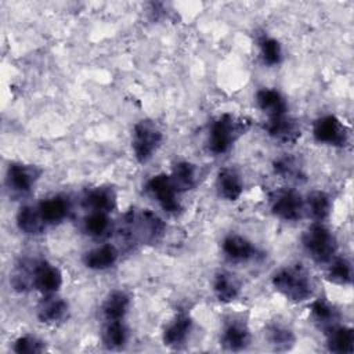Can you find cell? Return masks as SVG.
<instances>
[{
    "label": "cell",
    "mask_w": 354,
    "mask_h": 354,
    "mask_svg": "<svg viewBox=\"0 0 354 354\" xmlns=\"http://www.w3.org/2000/svg\"><path fill=\"white\" fill-rule=\"evenodd\" d=\"M274 289L290 301L300 303L313 296V281L310 272L301 264L279 268L271 277Z\"/></svg>",
    "instance_id": "6da1fadb"
},
{
    "label": "cell",
    "mask_w": 354,
    "mask_h": 354,
    "mask_svg": "<svg viewBox=\"0 0 354 354\" xmlns=\"http://www.w3.org/2000/svg\"><path fill=\"white\" fill-rule=\"evenodd\" d=\"M249 127V122L234 116L232 113H223L217 116L209 129L207 148L214 155L225 153L234 142Z\"/></svg>",
    "instance_id": "7a4b0ae2"
},
{
    "label": "cell",
    "mask_w": 354,
    "mask_h": 354,
    "mask_svg": "<svg viewBox=\"0 0 354 354\" xmlns=\"http://www.w3.org/2000/svg\"><path fill=\"white\" fill-rule=\"evenodd\" d=\"M301 246L308 257L315 263L324 264L336 257L337 239L326 225L322 223H314L303 232Z\"/></svg>",
    "instance_id": "3957f363"
},
{
    "label": "cell",
    "mask_w": 354,
    "mask_h": 354,
    "mask_svg": "<svg viewBox=\"0 0 354 354\" xmlns=\"http://www.w3.org/2000/svg\"><path fill=\"white\" fill-rule=\"evenodd\" d=\"M162 130L151 119H141L133 127L131 148L138 163H147L160 147Z\"/></svg>",
    "instance_id": "277c9868"
},
{
    "label": "cell",
    "mask_w": 354,
    "mask_h": 354,
    "mask_svg": "<svg viewBox=\"0 0 354 354\" xmlns=\"http://www.w3.org/2000/svg\"><path fill=\"white\" fill-rule=\"evenodd\" d=\"M129 225V235L133 239H140L142 243L156 242L165 232L163 220L151 210H141L140 213L129 212L126 214Z\"/></svg>",
    "instance_id": "5b68a950"
},
{
    "label": "cell",
    "mask_w": 354,
    "mask_h": 354,
    "mask_svg": "<svg viewBox=\"0 0 354 354\" xmlns=\"http://www.w3.org/2000/svg\"><path fill=\"white\" fill-rule=\"evenodd\" d=\"M313 137L317 142L330 147H344L348 142L350 130L335 115H324L313 123Z\"/></svg>",
    "instance_id": "8992f818"
},
{
    "label": "cell",
    "mask_w": 354,
    "mask_h": 354,
    "mask_svg": "<svg viewBox=\"0 0 354 354\" xmlns=\"http://www.w3.org/2000/svg\"><path fill=\"white\" fill-rule=\"evenodd\" d=\"M271 213L283 221H296L304 213V199L293 188L277 189L271 194Z\"/></svg>",
    "instance_id": "52a82bcc"
},
{
    "label": "cell",
    "mask_w": 354,
    "mask_h": 354,
    "mask_svg": "<svg viewBox=\"0 0 354 354\" xmlns=\"http://www.w3.org/2000/svg\"><path fill=\"white\" fill-rule=\"evenodd\" d=\"M40 174L41 170L35 165L11 162L6 171V185L12 195L24 196L32 191Z\"/></svg>",
    "instance_id": "ba28073f"
},
{
    "label": "cell",
    "mask_w": 354,
    "mask_h": 354,
    "mask_svg": "<svg viewBox=\"0 0 354 354\" xmlns=\"http://www.w3.org/2000/svg\"><path fill=\"white\" fill-rule=\"evenodd\" d=\"M149 195L158 202V205L169 214H176L181 210V203L177 198L178 192L174 188L170 176L159 173L152 176L145 185Z\"/></svg>",
    "instance_id": "9c48e42d"
},
{
    "label": "cell",
    "mask_w": 354,
    "mask_h": 354,
    "mask_svg": "<svg viewBox=\"0 0 354 354\" xmlns=\"http://www.w3.org/2000/svg\"><path fill=\"white\" fill-rule=\"evenodd\" d=\"M30 283L43 295L57 293L62 286V272L46 260L30 261Z\"/></svg>",
    "instance_id": "30bf717a"
},
{
    "label": "cell",
    "mask_w": 354,
    "mask_h": 354,
    "mask_svg": "<svg viewBox=\"0 0 354 354\" xmlns=\"http://www.w3.org/2000/svg\"><path fill=\"white\" fill-rule=\"evenodd\" d=\"M264 130L271 138L285 144L296 142L301 136L299 123L288 113L275 118H267V122L264 123Z\"/></svg>",
    "instance_id": "8fae6325"
},
{
    "label": "cell",
    "mask_w": 354,
    "mask_h": 354,
    "mask_svg": "<svg viewBox=\"0 0 354 354\" xmlns=\"http://www.w3.org/2000/svg\"><path fill=\"white\" fill-rule=\"evenodd\" d=\"M252 335L248 325L241 319H230L224 324L220 344L228 351H242L249 347Z\"/></svg>",
    "instance_id": "7c38bea8"
},
{
    "label": "cell",
    "mask_w": 354,
    "mask_h": 354,
    "mask_svg": "<svg viewBox=\"0 0 354 354\" xmlns=\"http://www.w3.org/2000/svg\"><path fill=\"white\" fill-rule=\"evenodd\" d=\"M37 318L43 324L55 325L64 322L69 314V304L65 299L53 295H44V297L39 301L36 310Z\"/></svg>",
    "instance_id": "4fadbf2b"
},
{
    "label": "cell",
    "mask_w": 354,
    "mask_h": 354,
    "mask_svg": "<svg viewBox=\"0 0 354 354\" xmlns=\"http://www.w3.org/2000/svg\"><path fill=\"white\" fill-rule=\"evenodd\" d=\"M221 249L224 256L234 263H243L257 256L256 246L245 236L238 234H230L223 239Z\"/></svg>",
    "instance_id": "5bb4252c"
},
{
    "label": "cell",
    "mask_w": 354,
    "mask_h": 354,
    "mask_svg": "<svg viewBox=\"0 0 354 354\" xmlns=\"http://www.w3.org/2000/svg\"><path fill=\"white\" fill-rule=\"evenodd\" d=\"M216 191L220 198L235 202L243 192V181L234 167H221L216 177Z\"/></svg>",
    "instance_id": "9a60e30c"
},
{
    "label": "cell",
    "mask_w": 354,
    "mask_h": 354,
    "mask_svg": "<svg viewBox=\"0 0 354 354\" xmlns=\"http://www.w3.org/2000/svg\"><path fill=\"white\" fill-rule=\"evenodd\" d=\"M192 324L194 322L189 314L178 313L163 330V344L170 348H178L185 344L192 330Z\"/></svg>",
    "instance_id": "2e32d148"
},
{
    "label": "cell",
    "mask_w": 354,
    "mask_h": 354,
    "mask_svg": "<svg viewBox=\"0 0 354 354\" xmlns=\"http://www.w3.org/2000/svg\"><path fill=\"white\" fill-rule=\"evenodd\" d=\"M37 210L43 221L46 223V225H48V224H58L62 220H65L71 210V206H69L68 198L62 195H54V196L41 199L37 203Z\"/></svg>",
    "instance_id": "e0dca14e"
},
{
    "label": "cell",
    "mask_w": 354,
    "mask_h": 354,
    "mask_svg": "<svg viewBox=\"0 0 354 354\" xmlns=\"http://www.w3.org/2000/svg\"><path fill=\"white\" fill-rule=\"evenodd\" d=\"M326 347L330 353L351 354L354 351V330L350 326L333 325L325 330Z\"/></svg>",
    "instance_id": "ac0fdd59"
},
{
    "label": "cell",
    "mask_w": 354,
    "mask_h": 354,
    "mask_svg": "<svg viewBox=\"0 0 354 354\" xmlns=\"http://www.w3.org/2000/svg\"><path fill=\"white\" fill-rule=\"evenodd\" d=\"M118 257H119L118 249L111 243H104L101 246H97L86 252L83 256V264L88 270L104 271L113 267L115 263L118 261Z\"/></svg>",
    "instance_id": "d6986e66"
},
{
    "label": "cell",
    "mask_w": 354,
    "mask_h": 354,
    "mask_svg": "<svg viewBox=\"0 0 354 354\" xmlns=\"http://www.w3.org/2000/svg\"><path fill=\"white\" fill-rule=\"evenodd\" d=\"M256 104L267 118H275L288 113V102L285 97L274 88H260L256 93Z\"/></svg>",
    "instance_id": "ffe728a7"
},
{
    "label": "cell",
    "mask_w": 354,
    "mask_h": 354,
    "mask_svg": "<svg viewBox=\"0 0 354 354\" xmlns=\"http://www.w3.org/2000/svg\"><path fill=\"white\" fill-rule=\"evenodd\" d=\"M116 192L111 187H95L86 192L83 203L90 212L109 213L116 207Z\"/></svg>",
    "instance_id": "44dd1931"
},
{
    "label": "cell",
    "mask_w": 354,
    "mask_h": 354,
    "mask_svg": "<svg viewBox=\"0 0 354 354\" xmlns=\"http://www.w3.org/2000/svg\"><path fill=\"white\" fill-rule=\"evenodd\" d=\"M169 176L178 194L192 189L198 183V169L194 163L187 160L177 162Z\"/></svg>",
    "instance_id": "7402d4cb"
},
{
    "label": "cell",
    "mask_w": 354,
    "mask_h": 354,
    "mask_svg": "<svg viewBox=\"0 0 354 354\" xmlns=\"http://www.w3.org/2000/svg\"><path fill=\"white\" fill-rule=\"evenodd\" d=\"M239 292H241V285L232 274L227 271H220L214 275L213 293L220 303L227 304L234 301L239 296Z\"/></svg>",
    "instance_id": "603a6c76"
},
{
    "label": "cell",
    "mask_w": 354,
    "mask_h": 354,
    "mask_svg": "<svg viewBox=\"0 0 354 354\" xmlns=\"http://www.w3.org/2000/svg\"><path fill=\"white\" fill-rule=\"evenodd\" d=\"M17 227L21 232L26 235H39L44 231L46 223L43 221L37 206L24 205L17 213Z\"/></svg>",
    "instance_id": "cb8c5ba5"
},
{
    "label": "cell",
    "mask_w": 354,
    "mask_h": 354,
    "mask_svg": "<svg viewBox=\"0 0 354 354\" xmlns=\"http://www.w3.org/2000/svg\"><path fill=\"white\" fill-rule=\"evenodd\" d=\"M130 307V297L123 290H112L102 303V315L106 321L123 319Z\"/></svg>",
    "instance_id": "d4e9b609"
},
{
    "label": "cell",
    "mask_w": 354,
    "mask_h": 354,
    "mask_svg": "<svg viewBox=\"0 0 354 354\" xmlns=\"http://www.w3.org/2000/svg\"><path fill=\"white\" fill-rule=\"evenodd\" d=\"M304 210L308 212L315 223L325 221L332 212L330 196L324 191H313L304 199Z\"/></svg>",
    "instance_id": "484cf974"
},
{
    "label": "cell",
    "mask_w": 354,
    "mask_h": 354,
    "mask_svg": "<svg viewBox=\"0 0 354 354\" xmlns=\"http://www.w3.org/2000/svg\"><path fill=\"white\" fill-rule=\"evenodd\" d=\"M129 332L122 319L106 321L101 332L102 344L109 350L122 348L127 343Z\"/></svg>",
    "instance_id": "4316f807"
},
{
    "label": "cell",
    "mask_w": 354,
    "mask_h": 354,
    "mask_svg": "<svg viewBox=\"0 0 354 354\" xmlns=\"http://www.w3.org/2000/svg\"><path fill=\"white\" fill-rule=\"evenodd\" d=\"M310 314H311L313 321L324 330L336 325L337 319H339L337 310L324 299H317V300L311 301Z\"/></svg>",
    "instance_id": "83f0119b"
},
{
    "label": "cell",
    "mask_w": 354,
    "mask_h": 354,
    "mask_svg": "<svg viewBox=\"0 0 354 354\" xmlns=\"http://www.w3.org/2000/svg\"><path fill=\"white\" fill-rule=\"evenodd\" d=\"M326 279L335 285H350L353 279L351 263L346 257H333L326 270Z\"/></svg>",
    "instance_id": "f1b7e54d"
},
{
    "label": "cell",
    "mask_w": 354,
    "mask_h": 354,
    "mask_svg": "<svg viewBox=\"0 0 354 354\" xmlns=\"http://www.w3.org/2000/svg\"><path fill=\"white\" fill-rule=\"evenodd\" d=\"M266 337L268 340V343L275 348V350H279V351H285V350H290L292 346L295 344L296 342V337H295V333L281 325V324H271L267 326V332H266Z\"/></svg>",
    "instance_id": "f546056e"
},
{
    "label": "cell",
    "mask_w": 354,
    "mask_h": 354,
    "mask_svg": "<svg viewBox=\"0 0 354 354\" xmlns=\"http://www.w3.org/2000/svg\"><path fill=\"white\" fill-rule=\"evenodd\" d=\"M257 43L264 65L275 66L282 61V46L277 39L263 35Z\"/></svg>",
    "instance_id": "4dcf8cb0"
},
{
    "label": "cell",
    "mask_w": 354,
    "mask_h": 354,
    "mask_svg": "<svg viewBox=\"0 0 354 354\" xmlns=\"http://www.w3.org/2000/svg\"><path fill=\"white\" fill-rule=\"evenodd\" d=\"M111 220L108 213L102 212H90L83 218V230L90 236H102L109 231Z\"/></svg>",
    "instance_id": "1f68e13d"
},
{
    "label": "cell",
    "mask_w": 354,
    "mask_h": 354,
    "mask_svg": "<svg viewBox=\"0 0 354 354\" xmlns=\"http://www.w3.org/2000/svg\"><path fill=\"white\" fill-rule=\"evenodd\" d=\"M12 350L18 354H37L46 351V343L37 336L24 335L14 342Z\"/></svg>",
    "instance_id": "d6a6232c"
},
{
    "label": "cell",
    "mask_w": 354,
    "mask_h": 354,
    "mask_svg": "<svg viewBox=\"0 0 354 354\" xmlns=\"http://www.w3.org/2000/svg\"><path fill=\"white\" fill-rule=\"evenodd\" d=\"M274 171L282 177H296L300 174V169L292 158H279L272 165Z\"/></svg>",
    "instance_id": "836d02e7"
}]
</instances>
